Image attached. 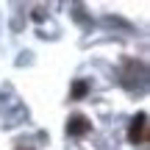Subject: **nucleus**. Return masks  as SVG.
Masks as SVG:
<instances>
[{"label": "nucleus", "mask_w": 150, "mask_h": 150, "mask_svg": "<svg viewBox=\"0 0 150 150\" xmlns=\"http://www.w3.org/2000/svg\"><path fill=\"white\" fill-rule=\"evenodd\" d=\"M131 142L134 145H145L147 142V114H139V117H134V122H131Z\"/></svg>", "instance_id": "obj_1"}, {"label": "nucleus", "mask_w": 150, "mask_h": 150, "mask_svg": "<svg viewBox=\"0 0 150 150\" xmlns=\"http://www.w3.org/2000/svg\"><path fill=\"white\" fill-rule=\"evenodd\" d=\"M89 128H92V125H89V120H86V117H81V114H75L70 122H67V134H72V136H83Z\"/></svg>", "instance_id": "obj_2"}, {"label": "nucleus", "mask_w": 150, "mask_h": 150, "mask_svg": "<svg viewBox=\"0 0 150 150\" xmlns=\"http://www.w3.org/2000/svg\"><path fill=\"white\" fill-rule=\"evenodd\" d=\"M83 92H86V86H83V83H78V86H75V97H81Z\"/></svg>", "instance_id": "obj_3"}]
</instances>
